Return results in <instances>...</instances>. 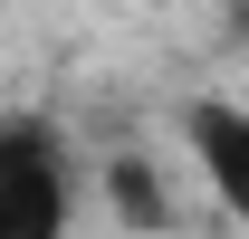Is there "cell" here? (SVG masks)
Listing matches in <instances>:
<instances>
[{"instance_id": "2", "label": "cell", "mask_w": 249, "mask_h": 239, "mask_svg": "<svg viewBox=\"0 0 249 239\" xmlns=\"http://www.w3.org/2000/svg\"><path fill=\"white\" fill-rule=\"evenodd\" d=\"M182 153H192V172L211 182V201L249 230V105L192 96V105H182Z\"/></svg>"}, {"instance_id": "3", "label": "cell", "mask_w": 249, "mask_h": 239, "mask_svg": "<svg viewBox=\"0 0 249 239\" xmlns=\"http://www.w3.org/2000/svg\"><path fill=\"white\" fill-rule=\"evenodd\" d=\"M96 201L115 210V230H134V239H163V230H173V191H163V172L144 163V153H115V163L96 172Z\"/></svg>"}, {"instance_id": "1", "label": "cell", "mask_w": 249, "mask_h": 239, "mask_svg": "<svg viewBox=\"0 0 249 239\" xmlns=\"http://www.w3.org/2000/svg\"><path fill=\"white\" fill-rule=\"evenodd\" d=\"M77 153L48 115L0 124V239H67L77 230Z\"/></svg>"}]
</instances>
